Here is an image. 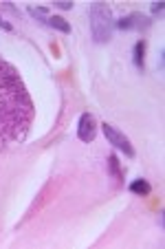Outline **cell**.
<instances>
[{"mask_svg":"<svg viewBox=\"0 0 165 249\" xmlns=\"http://www.w3.org/2000/svg\"><path fill=\"white\" fill-rule=\"evenodd\" d=\"M33 115L35 108L22 77L5 57H0V152L27 139Z\"/></svg>","mask_w":165,"mask_h":249,"instance_id":"cell-1","label":"cell"},{"mask_svg":"<svg viewBox=\"0 0 165 249\" xmlns=\"http://www.w3.org/2000/svg\"><path fill=\"white\" fill-rule=\"evenodd\" d=\"M90 16V33H93V40L97 44H104L113 38L115 31V20H113V11L106 2H93L88 9Z\"/></svg>","mask_w":165,"mask_h":249,"instance_id":"cell-2","label":"cell"},{"mask_svg":"<svg viewBox=\"0 0 165 249\" xmlns=\"http://www.w3.org/2000/svg\"><path fill=\"white\" fill-rule=\"evenodd\" d=\"M150 24H152V20L148 18L146 14L132 11V14H128L126 18L117 20V22H115V27L123 29V31H146V29H150Z\"/></svg>","mask_w":165,"mask_h":249,"instance_id":"cell-3","label":"cell"},{"mask_svg":"<svg viewBox=\"0 0 165 249\" xmlns=\"http://www.w3.org/2000/svg\"><path fill=\"white\" fill-rule=\"evenodd\" d=\"M101 130H104V135H106V139L113 143L115 148H119V150H123V155L126 157H134V148H132V143H130V139H128L123 132H119L115 126H110V124H104L101 126Z\"/></svg>","mask_w":165,"mask_h":249,"instance_id":"cell-4","label":"cell"},{"mask_svg":"<svg viewBox=\"0 0 165 249\" xmlns=\"http://www.w3.org/2000/svg\"><path fill=\"white\" fill-rule=\"evenodd\" d=\"M77 137H80V141H84V143L95 141V137H97V119H95V115H90V113L82 115L80 124H77Z\"/></svg>","mask_w":165,"mask_h":249,"instance_id":"cell-5","label":"cell"},{"mask_svg":"<svg viewBox=\"0 0 165 249\" xmlns=\"http://www.w3.org/2000/svg\"><path fill=\"white\" fill-rule=\"evenodd\" d=\"M146 40H139L137 44H134V51H132V60H134V66H137L139 71H143V66H146Z\"/></svg>","mask_w":165,"mask_h":249,"instance_id":"cell-6","label":"cell"},{"mask_svg":"<svg viewBox=\"0 0 165 249\" xmlns=\"http://www.w3.org/2000/svg\"><path fill=\"white\" fill-rule=\"evenodd\" d=\"M128 190H130L132 194H137V196H148V194L152 192V185L148 183L146 179H137L128 185Z\"/></svg>","mask_w":165,"mask_h":249,"instance_id":"cell-7","label":"cell"},{"mask_svg":"<svg viewBox=\"0 0 165 249\" xmlns=\"http://www.w3.org/2000/svg\"><path fill=\"white\" fill-rule=\"evenodd\" d=\"M44 24H49V27H53V29H57V31H62V33H71V24L66 22L62 16H49L47 18V22Z\"/></svg>","mask_w":165,"mask_h":249,"instance_id":"cell-8","label":"cell"},{"mask_svg":"<svg viewBox=\"0 0 165 249\" xmlns=\"http://www.w3.org/2000/svg\"><path fill=\"white\" fill-rule=\"evenodd\" d=\"M108 170H110V174H113V179L121 183V181H123V172H121V168H119L117 155H110L108 157Z\"/></svg>","mask_w":165,"mask_h":249,"instance_id":"cell-9","label":"cell"},{"mask_svg":"<svg viewBox=\"0 0 165 249\" xmlns=\"http://www.w3.org/2000/svg\"><path fill=\"white\" fill-rule=\"evenodd\" d=\"M29 16L31 18H35V20H40V22H47V18H49V9L47 7H29Z\"/></svg>","mask_w":165,"mask_h":249,"instance_id":"cell-10","label":"cell"},{"mask_svg":"<svg viewBox=\"0 0 165 249\" xmlns=\"http://www.w3.org/2000/svg\"><path fill=\"white\" fill-rule=\"evenodd\" d=\"M55 7H60V9H71L73 2H68V0H57Z\"/></svg>","mask_w":165,"mask_h":249,"instance_id":"cell-11","label":"cell"},{"mask_svg":"<svg viewBox=\"0 0 165 249\" xmlns=\"http://www.w3.org/2000/svg\"><path fill=\"white\" fill-rule=\"evenodd\" d=\"M161 11H163V2H154V5H152V14H161Z\"/></svg>","mask_w":165,"mask_h":249,"instance_id":"cell-12","label":"cell"}]
</instances>
